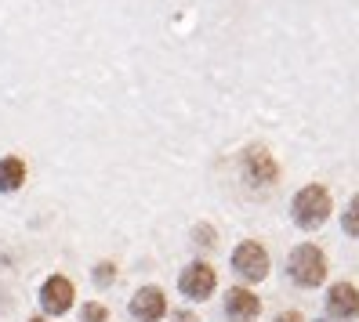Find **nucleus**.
Listing matches in <instances>:
<instances>
[{
	"label": "nucleus",
	"mask_w": 359,
	"mask_h": 322,
	"mask_svg": "<svg viewBox=\"0 0 359 322\" xmlns=\"http://www.w3.org/2000/svg\"><path fill=\"white\" fill-rule=\"evenodd\" d=\"M258 312H262V300H258V293H250L247 286H232L225 293V315L232 322H255Z\"/></svg>",
	"instance_id": "nucleus-8"
},
{
	"label": "nucleus",
	"mask_w": 359,
	"mask_h": 322,
	"mask_svg": "<svg viewBox=\"0 0 359 322\" xmlns=\"http://www.w3.org/2000/svg\"><path fill=\"white\" fill-rule=\"evenodd\" d=\"M232 268H236L247 283H262V279L269 275V253H265V246H258L255 239L240 243L236 250H232Z\"/></svg>",
	"instance_id": "nucleus-3"
},
{
	"label": "nucleus",
	"mask_w": 359,
	"mask_h": 322,
	"mask_svg": "<svg viewBox=\"0 0 359 322\" xmlns=\"http://www.w3.org/2000/svg\"><path fill=\"white\" fill-rule=\"evenodd\" d=\"M73 283L66 275H51L44 286H40V304H44L48 315H66L73 308Z\"/></svg>",
	"instance_id": "nucleus-6"
},
{
	"label": "nucleus",
	"mask_w": 359,
	"mask_h": 322,
	"mask_svg": "<svg viewBox=\"0 0 359 322\" xmlns=\"http://www.w3.org/2000/svg\"><path fill=\"white\" fill-rule=\"evenodd\" d=\"M330 218V192L323 185H305L294 196V221L302 228H320Z\"/></svg>",
	"instance_id": "nucleus-2"
},
{
	"label": "nucleus",
	"mask_w": 359,
	"mask_h": 322,
	"mask_svg": "<svg viewBox=\"0 0 359 322\" xmlns=\"http://www.w3.org/2000/svg\"><path fill=\"white\" fill-rule=\"evenodd\" d=\"M290 279L298 286H320L327 279V257L320 246L312 243H302L290 250Z\"/></svg>",
	"instance_id": "nucleus-1"
},
{
	"label": "nucleus",
	"mask_w": 359,
	"mask_h": 322,
	"mask_svg": "<svg viewBox=\"0 0 359 322\" xmlns=\"http://www.w3.org/2000/svg\"><path fill=\"white\" fill-rule=\"evenodd\" d=\"M175 322H196L193 312H175Z\"/></svg>",
	"instance_id": "nucleus-15"
},
{
	"label": "nucleus",
	"mask_w": 359,
	"mask_h": 322,
	"mask_svg": "<svg viewBox=\"0 0 359 322\" xmlns=\"http://www.w3.org/2000/svg\"><path fill=\"white\" fill-rule=\"evenodd\" d=\"M327 312H330V318H337V322L355 318V315H359V290H355L352 283L330 286V293H327Z\"/></svg>",
	"instance_id": "nucleus-9"
},
{
	"label": "nucleus",
	"mask_w": 359,
	"mask_h": 322,
	"mask_svg": "<svg viewBox=\"0 0 359 322\" xmlns=\"http://www.w3.org/2000/svg\"><path fill=\"white\" fill-rule=\"evenodd\" d=\"M131 315L135 322H160L167 315V297L160 286H142L131 300Z\"/></svg>",
	"instance_id": "nucleus-7"
},
{
	"label": "nucleus",
	"mask_w": 359,
	"mask_h": 322,
	"mask_svg": "<svg viewBox=\"0 0 359 322\" xmlns=\"http://www.w3.org/2000/svg\"><path fill=\"white\" fill-rule=\"evenodd\" d=\"M276 322H305V318H302V315H298V312H283V315H280V318H276Z\"/></svg>",
	"instance_id": "nucleus-14"
},
{
	"label": "nucleus",
	"mask_w": 359,
	"mask_h": 322,
	"mask_svg": "<svg viewBox=\"0 0 359 322\" xmlns=\"http://www.w3.org/2000/svg\"><path fill=\"white\" fill-rule=\"evenodd\" d=\"M215 283H218V275L210 265L196 261V265H189L182 275H178V286L185 297H193V300H207L210 293H215Z\"/></svg>",
	"instance_id": "nucleus-5"
},
{
	"label": "nucleus",
	"mask_w": 359,
	"mask_h": 322,
	"mask_svg": "<svg viewBox=\"0 0 359 322\" xmlns=\"http://www.w3.org/2000/svg\"><path fill=\"white\" fill-rule=\"evenodd\" d=\"M29 322H44V318H29Z\"/></svg>",
	"instance_id": "nucleus-16"
},
{
	"label": "nucleus",
	"mask_w": 359,
	"mask_h": 322,
	"mask_svg": "<svg viewBox=\"0 0 359 322\" xmlns=\"http://www.w3.org/2000/svg\"><path fill=\"white\" fill-rule=\"evenodd\" d=\"M276 174H280V167L276 160H272L265 148H247L243 153V178L255 185V188H265V185H276Z\"/></svg>",
	"instance_id": "nucleus-4"
},
{
	"label": "nucleus",
	"mask_w": 359,
	"mask_h": 322,
	"mask_svg": "<svg viewBox=\"0 0 359 322\" xmlns=\"http://www.w3.org/2000/svg\"><path fill=\"white\" fill-rule=\"evenodd\" d=\"M113 275H116V268H113V265H98V268H95V283H102V286H105V283H113Z\"/></svg>",
	"instance_id": "nucleus-13"
},
{
	"label": "nucleus",
	"mask_w": 359,
	"mask_h": 322,
	"mask_svg": "<svg viewBox=\"0 0 359 322\" xmlns=\"http://www.w3.org/2000/svg\"><path fill=\"white\" fill-rule=\"evenodd\" d=\"M26 181V163L18 160V156H4L0 160V192H15V188H22Z\"/></svg>",
	"instance_id": "nucleus-10"
},
{
	"label": "nucleus",
	"mask_w": 359,
	"mask_h": 322,
	"mask_svg": "<svg viewBox=\"0 0 359 322\" xmlns=\"http://www.w3.org/2000/svg\"><path fill=\"white\" fill-rule=\"evenodd\" d=\"M83 322H109V312L102 304H83Z\"/></svg>",
	"instance_id": "nucleus-12"
},
{
	"label": "nucleus",
	"mask_w": 359,
	"mask_h": 322,
	"mask_svg": "<svg viewBox=\"0 0 359 322\" xmlns=\"http://www.w3.org/2000/svg\"><path fill=\"white\" fill-rule=\"evenodd\" d=\"M341 225H345V232H348V235H355V239H359V196H352V203L345 206Z\"/></svg>",
	"instance_id": "nucleus-11"
}]
</instances>
